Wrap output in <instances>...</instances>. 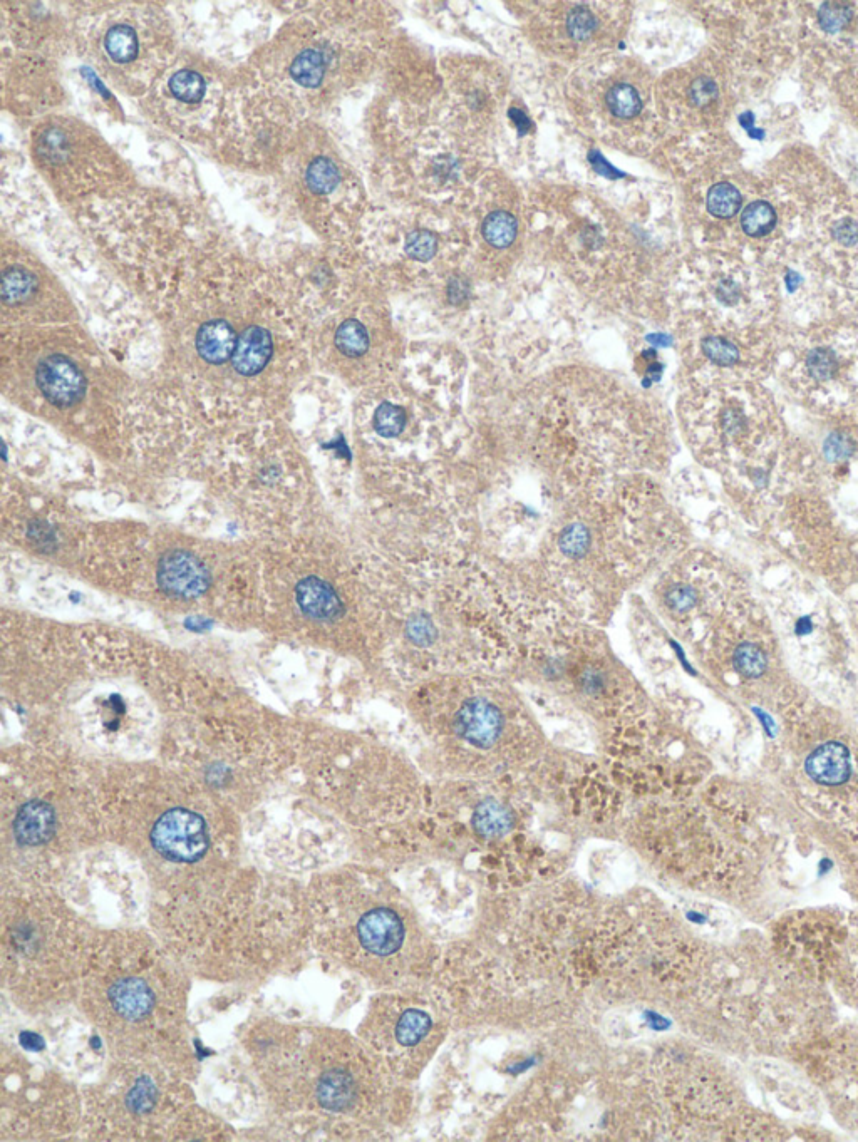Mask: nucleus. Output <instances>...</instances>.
Returning a JSON list of instances; mask_svg holds the SVG:
<instances>
[{
	"label": "nucleus",
	"mask_w": 858,
	"mask_h": 1142,
	"mask_svg": "<svg viewBox=\"0 0 858 1142\" xmlns=\"http://www.w3.org/2000/svg\"><path fill=\"white\" fill-rule=\"evenodd\" d=\"M37 386L52 406L61 409L78 404L86 392L83 374L64 355H49L39 364Z\"/></svg>",
	"instance_id": "f3484780"
},
{
	"label": "nucleus",
	"mask_w": 858,
	"mask_h": 1142,
	"mask_svg": "<svg viewBox=\"0 0 858 1142\" xmlns=\"http://www.w3.org/2000/svg\"><path fill=\"white\" fill-rule=\"evenodd\" d=\"M185 973L156 935H96L76 1002L113 1060L160 1065L180 1076L192 1067Z\"/></svg>",
	"instance_id": "f257e3e1"
},
{
	"label": "nucleus",
	"mask_w": 858,
	"mask_h": 1142,
	"mask_svg": "<svg viewBox=\"0 0 858 1142\" xmlns=\"http://www.w3.org/2000/svg\"><path fill=\"white\" fill-rule=\"evenodd\" d=\"M406 427V412L403 407L383 402L374 412V429L383 438H396Z\"/></svg>",
	"instance_id": "473e14b6"
},
{
	"label": "nucleus",
	"mask_w": 858,
	"mask_h": 1142,
	"mask_svg": "<svg viewBox=\"0 0 858 1142\" xmlns=\"http://www.w3.org/2000/svg\"><path fill=\"white\" fill-rule=\"evenodd\" d=\"M689 94H691V101L699 108H703V106H708L718 99V84L714 83L713 79L708 78V76H703L691 84Z\"/></svg>",
	"instance_id": "4c0bfd02"
},
{
	"label": "nucleus",
	"mask_w": 858,
	"mask_h": 1142,
	"mask_svg": "<svg viewBox=\"0 0 858 1142\" xmlns=\"http://www.w3.org/2000/svg\"><path fill=\"white\" fill-rule=\"evenodd\" d=\"M37 280L24 268H9L2 277V299L9 305L24 304L36 294Z\"/></svg>",
	"instance_id": "393cba45"
},
{
	"label": "nucleus",
	"mask_w": 858,
	"mask_h": 1142,
	"mask_svg": "<svg viewBox=\"0 0 858 1142\" xmlns=\"http://www.w3.org/2000/svg\"><path fill=\"white\" fill-rule=\"evenodd\" d=\"M743 292H741L740 283L733 280V278H723L716 287V299L726 307H734L740 304Z\"/></svg>",
	"instance_id": "ea45409f"
},
{
	"label": "nucleus",
	"mask_w": 858,
	"mask_h": 1142,
	"mask_svg": "<svg viewBox=\"0 0 858 1142\" xmlns=\"http://www.w3.org/2000/svg\"><path fill=\"white\" fill-rule=\"evenodd\" d=\"M180 1074L160 1065L113 1060L101 1081L83 1092V1127L89 1137L151 1141L195 1134L202 1116Z\"/></svg>",
	"instance_id": "423d86ee"
},
{
	"label": "nucleus",
	"mask_w": 858,
	"mask_h": 1142,
	"mask_svg": "<svg viewBox=\"0 0 858 1142\" xmlns=\"http://www.w3.org/2000/svg\"><path fill=\"white\" fill-rule=\"evenodd\" d=\"M800 282H802V278L798 277V273H788V277H786V283H788V289H790V292H793V290L796 289V285H798Z\"/></svg>",
	"instance_id": "de8ad7c7"
},
{
	"label": "nucleus",
	"mask_w": 858,
	"mask_h": 1142,
	"mask_svg": "<svg viewBox=\"0 0 858 1142\" xmlns=\"http://www.w3.org/2000/svg\"><path fill=\"white\" fill-rule=\"evenodd\" d=\"M170 91L181 103H200L205 96V81L198 73L180 71L170 79Z\"/></svg>",
	"instance_id": "2f4dec72"
},
{
	"label": "nucleus",
	"mask_w": 858,
	"mask_h": 1142,
	"mask_svg": "<svg viewBox=\"0 0 858 1142\" xmlns=\"http://www.w3.org/2000/svg\"><path fill=\"white\" fill-rule=\"evenodd\" d=\"M803 366H805V374L813 386L817 387L818 392L823 387L830 386L832 382L837 381V377L842 371V362H840L837 350L828 347V345H817V347L808 350Z\"/></svg>",
	"instance_id": "412c9836"
},
{
	"label": "nucleus",
	"mask_w": 858,
	"mask_h": 1142,
	"mask_svg": "<svg viewBox=\"0 0 858 1142\" xmlns=\"http://www.w3.org/2000/svg\"><path fill=\"white\" fill-rule=\"evenodd\" d=\"M252 1057L277 1109L329 1134H379L406 1107L398 1077L361 1039L336 1030L269 1025L255 1034Z\"/></svg>",
	"instance_id": "f03ea898"
},
{
	"label": "nucleus",
	"mask_w": 858,
	"mask_h": 1142,
	"mask_svg": "<svg viewBox=\"0 0 858 1142\" xmlns=\"http://www.w3.org/2000/svg\"><path fill=\"white\" fill-rule=\"evenodd\" d=\"M850 627H852L853 633L857 635L858 640V603L853 605L852 612H850Z\"/></svg>",
	"instance_id": "49530a36"
},
{
	"label": "nucleus",
	"mask_w": 858,
	"mask_h": 1142,
	"mask_svg": "<svg viewBox=\"0 0 858 1142\" xmlns=\"http://www.w3.org/2000/svg\"><path fill=\"white\" fill-rule=\"evenodd\" d=\"M156 578L166 595L181 600L202 597L212 582L205 563L183 550L170 551L161 558Z\"/></svg>",
	"instance_id": "2eb2a0df"
},
{
	"label": "nucleus",
	"mask_w": 858,
	"mask_h": 1142,
	"mask_svg": "<svg viewBox=\"0 0 858 1142\" xmlns=\"http://www.w3.org/2000/svg\"><path fill=\"white\" fill-rule=\"evenodd\" d=\"M832 237L842 247H855L858 243V222L852 218H843L832 227Z\"/></svg>",
	"instance_id": "58836bf2"
},
{
	"label": "nucleus",
	"mask_w": 858,
	"mask_h": 1142,
	"mask_svg": "<svg viewBox=\"0 0 858 1142\" xmlns=\"http://www.w3.org/2000/svg\"><path fill=\"white\" fill-rule=\"evenodd\" d=\"M595 27H597V19L589 9L575 7L574 11L570 12L569 19H567V31L575 41H584L587 37L592 36Z\"/></svg>",
	"instance_id": "e433bc0d"
},
{
	"label": "nucleus",
	"mask_w": 858,
	"mask_h": 1142,
	"mask_svg": "<svg viewBox=\"0 0 858 1142\" xmlns=\"http://www.w3.org/2000/svg\"><path fill=\"white\" fill-rule=\"evenodd\" d=\"M274 352L272 335L259 325H252L238 337L232 362L240 376L252 377L264 371Z\"/></svg>",
	"instance_id": "6ab92c4d"
},
{
	"label": "nucleus",
	"mask_w": 858,
	"mask_h": 1142,
	"mask_svg": "<svg viewBox=\"0 0 858 1142\" xmlns=\"http://www.w3.org/2000/svg\"><path fill=\"white\" fill-rule=\"evenodd\" d=\"M776 211L768 201H753L741 213V228L751 238H763L775 230Z\"/></svg>",
	"instance_id": "5701e85b"
},
{
	"label": "nucleus",
	"mask_w": 858,
	"mask_h": 1142,
	"mask_svg": "<svg viewBox=\"0 0 858 1142\" xmlns=\"http://www.w3.org/2000/svg\"><path fill=\"white\" fill-rule=\"evenodd\" d=\"M406 253L416 262H429L438 252V242L428 230H416L406 240Z\"/></svg>",
	"instance_id": "f704fd0d"
},
{
	"label": "nucleus",
	"mask_w": 858,
	"mask_h": 1142,
	"mask_svg": "<svg viewBox=\"0 0 858 1142\" xmlns=\"http://www.w3.org/2000/svg\"><path fill=\"white\" fill-rule=\"evenodd\" d=\"M748 134H750L751 138L755 139L765 138V131H761V129L753 128L751 131H748Z\"/></svg>",
	"instance_id": "09e8293b"
},
{
	"label": "nucleus",
	"mask_w": 858,
	"mask_h": 1142,
	"mask_svg": "<svg viewBox=\"0 0 858 1142\" xmlns=\"http://www.w3.org/2000/svg\"><path fill=\"white\" fill-rule=\"evenodd\" d=\"M701 349H703V354L708 357V361L713 362L714 366L734 367L740 364L741 352L738 345L734 344L733 340L721 337V335L704 337L703 342H701Z\"/></svg>",
	"instance_id": "c756f323"
},
{
	"label": "nucleus",
	"mask_w": 858,
	"mask_h": 1142,
	"mask_svg": "<svg viewBox=\"0 0 858 1142\" xmlns=\"http://www.w3.org/2000/svg\"><path fill=\"white\" fill-rule=\"evenodd\" d=\"M307 913L312 945L379 987H401L429 962L418 918L393 891L356 886L319 893Z\"/></svg>",
	"instance_id": "7ed1b4c3"
},
{
	"label": "nucleus",
	"mask_w": 858,
	"mask_h": 1142,
	"mask_svg": "<svg viewBox=\"0 0 858 1142\" xmlns=\"http://www.w3.org/2000/svg\"><path fill=\"white\" fill-rule=\"evenodd\" d=\"M847 838L850 839V851H848V870H850V878H852L853 885L858 890V824L847 833Z\"/></svg>",
	"instance_id": "a19ab883"
},
{
	"label": "nucleus",
	"mask_w": 858,
	"mask_h": 1142,
	"mask_svg": "<svg viewBox=\"0 0 858 1142\" xmlns=\"http://www.w3.org/2000/svg\"><path fill=\"white\" fill-rule=\"evenodd\" d=\"M771 535L781 550L828 582L858 575V536L820 496L817 486L793 489L768 511Z\"/></svg>",
	"instance_id": "6e6552de"
},
{
	"label": "nucleus",
	"mask_w": 858,
	"mask_h": 1142,
	"mask_svg": "<svg viewBox=\"0 0 858 1142\" xmlns=\"http://www.w3.org/2000/svg\"><path fill=\"white\" fill-rule=\"evenodd\" d=\"M445 1035V1022L429 1000L394 990L374 998L359 1027V1039L399 1081L418 1077Z\"/></svg>",
	"instance_id": "1a4fd4ad"
},
{
	"label": "nucleus",
	"mask_w": 858,
	"mask_h": 1142,
	"mask_svg": "<svg viewBox=\"0 0 858 1142\" xmlns=\"http://www.w3.org/2000/svg\"><path fill=\"white\" fill-rule=\"evenodd\" d=\"M104 47L114 62L126 64V62L133 61L138 54V39H136L135 29H131L126 24L111 27L108 36H106V41H104Z\"/></svg>",
	"instance_id": "bb28decb"
},
{
	"label": "nucleus",
	"mask_w": 858,
	"mask_h": 1142,
	"mask_svg": "<svg viewBox=\"0 0 858 1142\" xmlns=\"http://www.w3.org/2000/svg\"><path fill=\"white\" fill-rule=\"evenodd\" d=\"M559 545L560 550L564 551L565 555L570 556V558H580L589 550V530L582 525L567 526L564 533L560 535Z\"/></svg>",
	"instance_id": "c9c22d12"
},
{
	"label": "nucleus",
	"mask_w": 858,
	"mask_h": 1142,
	"mask_svg": "<svg viewBox=\"0 0 858 1142\" xmlns=\"http://www.w3.org/2000/svg\"><path fill=\"white\" fill-rule=\"evenodd\" d=\"M2 980L29 1014L76 1002L96 935L78 910L41 895L14 896L2 910Z\"/></svg>",
	"instance_id": "20e7f679"
},
{
	"label": "nucleus",
	"mask_w": 858,
	"mask_h": 1142,
	"mask_svg": "<svg viewBox=\"0 0 858 1142\" xmlns=\"http://www.w3.org/2000/svg\"><path fill=\"white\" fill-rule=\"evenodd\" d=\"M820 419L825 422V433L818 444L820 448L810 451L805 446L813 481L820 483L828 469H832L835 479L848 478L853 466H858V409H845Z\"/></svg>",
	"instance_id": "ddd939ff"
},
{
	"label": "nucleus",
	"mask_w": 858,
	"mask_h": 1142,
	"mask_svg": "<svg viewBox=\"0 0 858 1142\" xmlns=\"http://www.w3.org/2000/svg\"><path fill=\"white\" fill-rule=\"evenodd\" d=\"M510 114H512V118L517 121L518 128H520V133L523 134L525 131H527L528 128H530V121L525 118V114H523L522 111H518V109H512Z\"/></svg>",
	"instance_id": "c03bdc74"
},
{
	"label": "nucleus",
	"mask_w": 858,
	"mask_h": 1142,
	"mask_svg": "<svg viewBox=\"0 0 858 1142\" xmlns=\"http://www.w3.org/2000/svg\"><path fill=\"white\" fill-rule=\"evenodd\" d=\"M418 695L419 726L446 756L476 772L505 769L535 741L513 690L488 680H446L440 694Z\"/></svg>",
	"instance_id": "39448f33"
},
{
	"label": "nucleus",
	"mask_w": 858,
	"mask_h": 1142,
	"mask_svg": "<svg viewBox=\"0 0 858 1142\" xmlns=\"http://www.w3.org/2000/svg\"><path fill=\"white\" fill-rule=\"evenodd\" d=\"M741 203H743V196L736 186L731 183H716L711 186L708 191V211L713 217L721 218V220H728L733 218L738 211L741 210Z\"/></svg>",
	"instance_id": "a878e982"
},
{
	"label": "nucleus",
	"mask_w": 858,
	"mask_h": 1142,
	"mask_svg": "<svg viewBox=\"0 0 858 1142\" xmlns=\"http://www.w3.org/2000/svg\"><path fill=\"white\" fill-rule=\"evenodd\" d=\"M771 622L778 642L796 660L808 664L827 662L832 655H847L848 640L843 625L827 598L807 582L791 583L771 602Z\"/></svg>",
	"instance_id": "9b49d317"
},
{
	"label": "nucleus",
	"mask_w": 858,
	"mask_h": 1142,
	"mask_svg": "<svg viewBox=\"0 0 858 1142\" xmlns=\"http://www.w3.org/2000/svg\"><path fill=\"white\" fill-rule=\"evenodd\" d=\"M468 292H470L468 285H466L461 278H455V280L450 283V287H448V297H450L451 302H455V304L463 302V300L468 297Z\"/></svg>",
	"instance_id": "37998d69"
},
{
	"label": "nucleus",
	"mask_w": 858,
	"mask_h": 1142,
	"mask_svg": "<svg viewBox=\"0 0 858 1142\" xmlns=\"http://www.w3.org/2000/svg\"><path fill=\"white\" fill-rule=\"evenodd\" d=\"M295 600L305 617L319 622H334L344 615V603L332 585L319 577L300 580L295 588Z\"/></svg>",
	"instance_id": "a211bd4d"
},
{
	"label": "nucleus",
	"mask_w": 858,
	"mask_h": 1142,
	"mask_svg": "<svg viewBox=\"0 0 858 1142\" xmlns=\"http://www.w3.org/2000/svg\"><path fill=\"white\" fill-rule=\"evenodd\" d=\"M833 933L837 938L830 942L825 957L818 963H825L823 973L833 987L858 1005V923L845 928L837 926Z\"/></svg>",
	"instance_id": "dca6fc26"
},
{
	"label": "nucleus",
	"mask_w": 858,
	"mask_h": 1142,
	"mask_svg": "<svg viewBox=\"0 0 858 1142\" xmlns=\"http://www.w3.org/2000/svg\"><path fill=\"white\" fill-rule=\"evenodd\" d=\"M341 180L337 166L332 163L326 156H319L316 160L312 161L307 173H305V181L311 191L317 195H327L336 188L337 183Z\"/></svg>",
	"instance_id": "c85d7f7f"
},
{
	"label": "nucleus",
	"mask_w": 858,
	"mask_h": 1142,
	"mask_svg": "<svg viewBox=\"0 0 858 1142\" xmlns=\"http://www.w3.org/2000/svg\"><path fill=\"white\" fill-rule=\"evenodd\" d=\"M21 1045V1044H19ZM24 1047V1045H22ZM4 1052L2 1132L9 1139H57L81 1131L83 1092L73 1082L31 1059L24 1047Z\"/></svg>",
	"instance_id": "0eeeda50"
},
{
	"label": "nucleus",
	"mask_w": 858,
	"mask_h": 1142,
	"mask_svg": "<svg viewBox=\"0 0 858 1142\" xmlns=\"http://www.w3.org/2000/svg\"><path fill=\"white\" fill-rule=\"evenodd\" d=\"M483 237L486 242L495 248H507L515 242L518 233L517 218L508 211L498 210L490 213L483 223Z\"/></svg>",
	"instance_id": "b1692460"
},
{
	"label": "nucleus",
	"mask_w": 858,
	"mask_h": 1142,
	"mask_svg": "<svg viewBox=\"0 0 858 1142\" xmlns=\"http://www.w3.org/2000/svg\"><path fill=\"white\" fill-rule=\"evenodd\" d=\"M740 124H741V126H743V128L746 129V131H751V129L755 128V126H753V124H755V114H753V113L741 114Z\"/></svg>",
	"instance_id": "a18cd8bd"
},
{
	"label": "nucleus",
	"mask_w": 858,
	"mask_h": 1142,
	"mask_svg": "<svg viewBox=\"0 0 858 1142\" xmlns=\"http://www.w3.org/2000/svg\"><path fill=\"white\" fill-rule=\"evenodd\" d=\"M148 843L165 863L197 866L212 851L213 833L202 813L187 806H171L151 824Z\"/></svg>",
	"instance_id": "f8f14e48"
},
{
	"label": "nucleus",
	"mask_w": 858,
	"mask_h": 1142,
	"mask_svg": "<svg viewBox=\"0 0 858 1142\" xmlns=\"http://www.w3.org/2000/svg\"><path fill=\"white\" fill-rule=\"evenodd\" d=\"M61 829V819L49 799L29 798L17 806L12 816L11 834L22 851H37L54 843Z\"/></svg>",
	"instance_id": "4468645a"
},
{
	"label": "nucleus",
	"mask_w": 858,
	"mask_h": 1142,
	"mask_svg": "<svg viewBox=\"0 0 858 1142\" xmlns=\"http://www.w3.org/2000/svg\"><path fill=\"white\" fill-rule=\"evenodd\" d=\"M589 160L590 163L594 165L595 171H597L599 175L605 176V178H610V180H614V178H622V173H619L616 168H612V166H610L609 163L605 161L604 156L600 155V153H597V151H592V153H590Z\"/></svg>",
	"instance_id": "79ce46f5"
},
{
	"label": "nucleus",
	"mask_w": 858,
	"mask_h": 1142,
	"mask_svg": "<svg viewBox=\"0 0 858 1142\" xmlns=\"http://www.w3.org/2000/svg\"><path fill=\"white\" fill-rule=\"evenodd\" d=\"M326 69L327 59L324 52L317 51V49H305L292 62L290 76L300 86L312 89L317 88L322 83V79L326 76Z\"/></svg>",
	"instance_id": "4be33fe9"
},
{
	"label": "nucleus",
	"mask_w": 858,
	"mask_h": 1142,
	"mask_svg": "<svg viewBox=\"0 0 858 1142\" xmlns=\"http://www.w3.org/2000/svg\"><path fill=\"white\" fill-rule=\"evenodd\" d=\"M793 732L786 752L800 779L798 788L822 813L847 819L852 828L858 823V754L848 744L850 737L832 721L822 727L800 724Z\"/></svg>",
	"instance_id": "9d476101"
},
{
	"label": "nucleus",
	"mask_w": 858,
	"mask_h": 1142,
	"mask_svg": "<svg viewBox=\"0 0 858 1142\" xmlns=\"http://www.w3.org/2000/svg\"><path fill=\"white\" fill-rule=\"evenodd\" d=\"M336 347L347 357H361L369 349V335L361 322L351 319L339 325L336 332Z\"/></svg>",
	"instance_id": "cd10ccee"
},
{
	"label": "nucleus",
	"mask_w": 858,
	"mask_h": 1142,
	"mask_svg": "<svg viewBox=\"0 0 858 1142\" xmlns=\"http://www.w3.org/2000/svg\"><path fill=\"white\" fill-rule=\"evenodd\" d=\"M237 334L227 320H210L197 334V350L203 361L220 366L232 359L237 349Z\"/></svg>",
	"instance_id": "aec40b11"
},
{
	"label": "nucleus",
	"mask_w": 858,
	"mask_h": 1142,
	"mask_svg": "<svg viewBox=\"0 0 858 1142\" xmlns=\"http://www.w3.org/2000/svg\"><path fill=\"white\" fill-rule=\"evenodd\" d=\"M853 19V7L848 2H823L818 9V24L827 34L843 31Z\"/></svg>",
	"instance_id": "72a5a7b5"
},
{
	"label": "nucleus",
	"mask_w": 858,
	"mask_h": 1142,
	"mask_svg": "<svg viewBox=\"0 0 858 1142\" xmlns=\"http://www.w3.org/2000/svg\"><path fill=\"white\" fill-rule=\"evenodd\" d=\"M610 113L617 118L631 119L641 113V96L629 84H616L607 94Z\"/></svg>",
	"instance_id": "7c9ffc66"
}]
</instances>
